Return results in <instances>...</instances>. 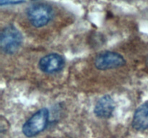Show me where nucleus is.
<instances>
[{
  "label": "nucleus",
  "mask_w": 148,
  "mask_h": 138,
  "mask_svg": "<svg viewBox=\"0 0 148 138\" xmlns=\"http://www.w3.org/2000/svg\"><path fill=\"white\" fill-rule=\"evenodd\" d=\"M26 14L28 21L36 28L43 27L52 20L53 11L50 5L45 3H36L27 7Z\"/></svg>",
  "instance_id": "f257e3e1"
},
{
  "label": "nucleus",
  "mask_w": 148,
  "mask_h": 138,
  "mask_svg": "<svg viewBox=\"0 0 148 138\" xmlns=\"http://www.w3.org/2000/svg\"><path fill=\"white\" fill-rule=\"evenodd\" d=\"M23 37L21 32L13 25L4 27L0 35V47L5 54L12 55L20 49Z\"/></svg>",
  "instance_id": "f03ea898"
},
{
  "label": "nucleus",
  "mask_w": 148,
  "mask_h": 138,
  "mask_svg": "<svg viewBox=\"0 0 148 138\" xmlns=\"http://www.w3.org/2000/svg\"><path fill=\"white\" fill-rule=\"evenodd\" d=\"M49 112L46 108L39 109L23 124V133L27 137H33L45 130L48 125Z\"/></svg>",
  "instance_id": "7ed1b4c3"
},
{
  "label": "nucleus",
  "mask_w": 148,
  "mask_h": 138,
  "mask_svg": "<svg viewBox=\"0 0 148 138\" xmlns=\"http://www.w3.org/2000/svg\"><path fill=\"white\" fill-rule=\"evenodd\" d=\"M94 64L98 70H106L122 67L126 64V60L116 52L103 51L97 55Z\"/></svg>",
  "instance_id": "20e7f679"
},
{
  "label": "nucleus",
  "mask_w": 148,
  "mask_h": 138,
  "mask_svg": "<svg viewBox=\"0 0 148 138\" xmlns=\"http://www.w3.org/2000/svg\"><path fill=\"white\" fill-rule=\"evenodd\" d=\"M65 61L64 57L57 53H51L40 60L39 69L45 73H55L64 68Z\"/></svg>",
  "instance_id": "39448f33"
},
{
  "label": "nucleus",
  "mask_w": 148,
  "mask_h": 138,
  "mask_svg": "<svg viewBox=\"0 0 148 138\" xmlns=\"http://www.w3.org/2000/svg\"><path fill=\"white\" fill-rule=\"evenodd\" d=\"M115 103L112 98L108 95L101 97L97 101L94 108V113L98 117L108 119L114 113Z\"/></svg>",
  "instance_id": "423d86ee"
},
{
  "label": "nucleus",
  "mask_w": 148,
  "mask_h": 138,
  "mask_svg": "<svg viewBox=\"0 0 148 138\" xmlns=\"http://www.w3.org/2000/svg\"><path fill=\"white\" fill-rule=\"evenodd\" d=\"M132 124L136 130L144 131L148 129V102L137 108L134 114Z\"/></svg>",
  "instance_id": "0eeeda50"
},
{
  "label": "nucleus",
  "mask_w": 148,
  "mask_h": 138,
  "mask_svg": "<svg viewBox=\"0 0 148 138\" xmlns=\"http://www.w3.org/2000/svg\"><path fill=\"white\" fill-rule=\"evenodd\" d=\"M18 2L19 1H17V0H1V5H7V4H15Z\"/></svg>",
  "instance_id": "6e6552de"
},
{
  "label": "nucleus",
  "mask_w": 148,
  "mask_h": 138,
  "mask_svg": "<svg viewBox=\"0 0 148 138\" xmlns=\"http://www.w3.org/2000/svg\"><path fill=\"white\" fill-rule=\"evenodd\" d=\"M147 63H148V57H147Z\"/></svg>",
  "instance_id": "1a4fd4ad"
}]
</instances>
